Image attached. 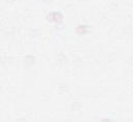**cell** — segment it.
Listing matches in <instances>:
<instances>
[{
    "instance_id": "cell-1",
    "label": "cell",
    "mask_w": 133,
    "mask_h": 122,
    "mask_svg": "<svg viewBox=\"0 0 133 122\" xmlns=\"http://www.w3.org/2000/svg\"><path fill=\"white\" fill-rule=\"evenodd\" d=\"M48 19L51 21H55V22H59L61 20V15L58 13H52L50 15H48Z\"/></svg>"
}]
</instances>
